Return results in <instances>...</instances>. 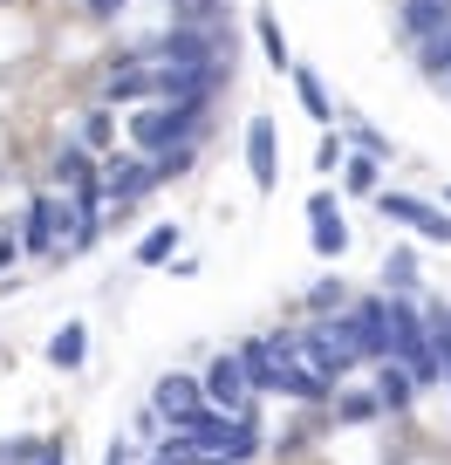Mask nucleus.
Segmentation results:
<instances>
[{
    "instance_id": "f257e3e1",
    "label": "nucleus",
    "mask_w": 451,
    "mask_h": 465,
    "mask_svg": "<svg viewBox=\"0 0 451 465\" xmlns=\"http://www.w3.org/2000/svg\"><path fill=\"white\" fill-rule=\"evenodd\" d=\"M390 356L424 383H437L445 370H437V342H431V315L417 308V294H390Z\"/></svg>"
},
{
    "instance_id": "f03ea898",
    "label": "nucleus",
    "mask_w": 451,
    "mask_h": 465,
    "mask_svg": "<svg viewBox=\"0 0 451 465\" xmlns=\"http://www.w3.org/2000/svg\"><path fill=\"white\" fill-rule=\"evenodd\" d=\"M199 131H205V103H144L131 116V144L144 158H158L172 144H199Z\"/></svg>"
},
{
    "instance_id": "7ed1b4c3",
    "label": "nucleus",
    "mask_w": 451,
    "mask_h": 465,
    "mask_svg": "<svg viewBox=\"0 0 451 465\" xmlns=\"http://www.w3.org/2000/svg\"><path fill=\"white\" fill-rule=\"evenodd\" d=\"M185 438H199L212 459H226V465H247V459H260V424L253 418H226V411H199V418H185L178 424Z\"/></svg>"
},
{
    "instance_id": "20e7f679",
    "label": "nucleus",
    "mask_w": 451,
    "mask_h": 465,
    "mask_svg": "<svg viewBox=\"0 0 451 465\" xmlns=\"http://www.w3.org/2000/svg\"><path fill=\"white\" fill-rule=\"evenodd\" d=\"M294 356H301V363H315L328 383L349 377V370L363 363V356H356V342H349V329H342V315H315L301 335H294Z\"/></svg>"
},
{
    "instance_id": "39448f33",
    "label": "nucleus",
    "mask_w": 451,
    "mask_h": 465,
    "mask_svg": "<svg viewBox=\"0 0 451 465\" xmlns=\"http://www.w3.org/2000/svg\"><path fill=\"white\" fill-rule=\"evenodd\" d=\"M342 329H349L363 363H383V356H390V302H377V294H369V302H349L342 308Z\"/></svg>"
},
{
    "instance_id": "423d86ee",
    "label": "nucleus",
    "mask_w": 451,
    "mask_h": 465,
    "mask_svg": "<svg viewBox=\"0 0 451 465\" xmlns=\"http://www.w3.org/2000/svg\"><path fill=\"white\" fill-rule=\"evenodd\" d=\"M199 383H205V404L226 411V418H247L253 411V383H247V370H240V349L233 356H212Z\"/></svg>"
},
{
    "instance_id": "0eeeda50",
    "label": "nucleus",
    "mask_w": 451,
    "mask_h": 465,
    "mask_svg": "<svg viewBox=\"0 0 451 465\" xmlns=\"http://www.w3.org/2000/svg\"><path fill=\"white\" fill-rule=\"evenodd\" d=\"M96 185H103V205H117V213H123V205H137L151 185H158V164H151V158H110L96 172Z\"/></svg>"
},
{
    "instance_id": "6e6552de",
    "label": "nucleus",
    "mask_w": 451,
    "mask_h": 465,
    "mask_svg": "<svg viewBox=\"0 0 451 465\" xmlns=\"http://www.w3.org/2000/svg\"><path fill=\"white\" fill-rule=\"evenodd\" d=\"M151 411H158V418L178 431L185 418H199V411H205V383H199V377H178V370H172V377H158V391H151Z\"/></svg>"
},
{
    "instance_id": "1a4fd4ad",
    "label": "nucleus",
    "mask_w": 451,
    "mask_h": 465,
    "mask_svg": "<svg viewBox=\"0 0 451 465\" xmlns=\"http://www.w3.org/2000/svg\"><path fill=\"white\" fill-rule=\"evenodd\" d=\"M377 205H383V219H404V226H417L424 240H445V247H451V213L410 199V192H377Z\"/></svg>"
},
{
    "instance_id": "9d476101",
    "label": "nucleus",
    "mask_w": 451,
    "mask_h": 465,
    "mask_svg": "<svg viewBox=\"0 0 451 465\" xmlns=\"http://www.w3.org/2000/svg\"><path fill=\"white\" fill-rule=\"evenodd\" d=\"M308 240H315V253H321V261H335V253L349 247V219L335 213V199H328V192H315V199H308Z\"/></svg>"
},
{
    "instance_id": "9b49d317",
    "label": "nucleus",
    "mask_w": 451,
    "mask_h": 465,
    "mask_svg": "<svg viewBox=\"0 0 451 465\" xmlns=\"http://www.w3.org/2000/svg\"><path fill=\"white\" fill-rule=\"evenodd\" d=\"M247 172H253V192H274V185H280V158H274V116H253V124H247Z\"/></svg>"
},
{
    "instance_id": "f8f14e48",
    "label": "nucleus",
    "mask_w": 451,
    "mask_h": 465,
    "mask_svg": "<svg viewBox=\"0 0 451 465\" xmlns=\"http://www.w3.org/2000/svg\"><path fill=\"white\" fill-rule=\"evenodd\" d=\"M274 391L301 397V404H321V397H328V377H321L315 363H301V356H280L274 349Z\"/></svg>"
},
{
    "instance_id": "ddd939ff",
    "label": "nucleus",
    "mask_w": 451,
    "mask_h": 465,
    "mask_svg": "<svg viewBox=\"0 0 451 465\" xmlns=\"http://www.w3.org/2000/svg\"><path fill=\"white\" fill-rule=\"evenodd\" d=\"M377 404L383 411H410V404H417V377H410L397 356H383V363H377Z\"/></svg>"
},
{
    "instance_id": "4468645a",
    "label": "nucleus",
    "mask_w": 451,
    "mask_h": 465,
    "mask_svg": "<svg viewBox=\"0 0 451 465\" xmlns=\"http://www.w3.org/2000/svg\"><path fill=\"white\" fill-rule=\"evenodd\" d=\"M103 96H110V103H137V96H151V69H144V55L117 62V69L103 75Z\"/></svg>"
},
{
    "instance_id": "2eb2a0df",
    "label": "nucleus",
    "mask_w": 451,
    "mask_h": 465,
    "mask_svg": "<svg viewBox=\"0 0 451 465\" xmlns=\"http://www.w3.org/2000/svg\"><path fill=\"white\" fill-rule=\"evenodd\" d=\"M437 28H451V0H404V35L431 42Z\"/></svg>"
},
{
    "instance_id": "dca6fc26",
    "label": "nucleus",
    "mask_w": 451,
    "mask_h": 465,
    "mask_svg": "<svg viewBox=\"0 0 451 465\" xmlns=\"http://www.w3.org/2000/svg\"><path fill=\"white\" fill-rule=\"evenodd\" d=\"M83 356H89V329L83 322H62V335L48 342V363L55 370H83Z\"/></svg>"
},
{
    "instance_id": "f3484780",
    "label": "nucleus",
    "mask_w": 451,
    "mask_h": 465,
    "mask_svg": "<svg viewBox=\"0 0 451 465\" xmlns=\"http://www.w3.org/2000/svg\"><path fill=\"white\" fill-rule=\"evenodd\" d=\"M55 178H62V192H83V185H96V164H89V151H83V144H62Z\"/></svg>"
},
{
    "instance_id": "a211bd4d",
    "label": "nucleus",
    "mask_w": 451,
    "mask_h": 465,
    "mask_svg": "<svg viewBox=\"0 0 451 465\" xmlns=\"http://www.w3.org/2000/svg\"><path fill=\"white\" fill-rule=\"evenodd\" d=\"M417 69L431 83H451V28H437L431 42H417Z\"/></svg>"
},
{
    "instance_id": "6ab92c4d",
    "label": "nucleus",
    "mask_w": 451,
    "mask_h": 465,
    "mask_svg": "<svg viewBox=\"0 0 451 465\" xmlns=\"http://www.w3.org/2000/svg\"><path fill=\"white\" fill-rule=\"evenodd\" d=\"M199 459H205V445H199V438H185V431H164L158 451H151V465H199Z\"/></svg>"
},
{
    "instance_id": "aec40b11",
    "label": "nucleus",
    "mask_w": 451,
    "mask_h": 465,
    "mask_svg": "<svg viewBox=\"0 0 451 465\" xmlns=\"http://www.w3.org/2000/svg\"><path fill=\"white\" fill-rule=\"evenodd\" d=\"M172 247H178V226H151L144 240H137V267H158V261H172Z\"/></svg>"
},
{
    "instance_id": "412c9836",
    "label": "nucleus",
    "mask_w": 451,
    "mask_h": 465,
    "mask_svg": "<svg viewBox=\"0 0 451 465\" xmlns=\"http://www.w3.org/2000/svg\"><path fill=\"white\" fill-rule=\"evenodd\" d=\"M294 89H301V103H308V116H315V124H335V116H328V89H321L315 69H294Z\"/></svg>"
},
{
    "instance_id": "4be33fe9",
    "label": "nucleus",
    "mask_w": 451,
    "mask_h": 465,
    "mask_svg": "<svg viewBox=\"0 0 451 465\" xmlns=\"http://www.w3.org/2000/svg\"><path fill=\"white\" fill-rule=\"evenodd\" d=\"M308 308H315V315H342V308H349V288H342V281H315V288H308Z\"/></svg>"
},
{
    "instance_id": "5701e85b",
    "label": "nucleus",
    "mask_w": 451,
    "mask_h": 465,
    "mask_svg": "<svg viewBox=\"0 0 451 465\" xmlns=\"http://www.w3.org/2000/svg\"><path fill=\"white\" fill-rule=\"evenodd\" d=\"M410 274H417V253H410V247L383 253V281H397V294H410Z\"/></svg>"
},
{
    "instance_id": "b1692460",
    "label": "nucleus",
    "mask_w": 451,
    "mask_h": 465,
    "mask_svg": "<svg viewBox=\"0 0 451 465\" xmlns=\"http://www.w3.org/2000/svg\"><path fill=\"white\" fill-rule=\"evenodd\" d=\"M377 391H349V397H342V424H369V418H377Z\"/></svg>"
},
{
    "instance_id": "393cba45",
    "label": "nucleus",
    "mask_w": 451,
    "mask_h": 465,
    "mask_svg": "<svg viewBox=\"0 0 451 465\" xmlns=\"http://www.w3.org/2000/svg\"><path fill=\"white\" fill-rule=\"evenodd\" d=\"M42 459V438H0V465H34Z\"/></svg>"
},
{
    "instance_id": "a878e982",
    "label": "nucleus",
    "mask_w": 451,
    "mask_h": 465,
    "mask_svg": "<svg viewBox=\"0 0 451 465\" xmlns=\"http://www.w3.org/2000/svg\"><path fill=\"white\" fill-rule=\"evenodd\" d=\"M342 172H349V192H377V158H342Z\"/></svg>"
},
{
    "instance_id": "bb28decb",
    "label": "nucleus",
    "mask_w": 451,
    "mask_h": 465,
    "mask_svg": "<svg viewBox=\"0 0 451 465\" xmlns=\"http://www.w3.org/2000/svg\"><path fill=\"white\" fill-rule=\"evenodd\" d=\"M110 131H117V124H110V116H83V151H103V144H110Z\"/></svg>"
},
{
    "instance_id": "cd10ccee",
    "label": "nucleus",
    "mask_w": 451,
    "mask_h": 465,
    "mask_svg": "<svg viewBox=\"0 0 451 465\" xmlns=\"http://www.w3.org/2000/svg\"><path fill=\"white\" fill-rule=\"evenodd\" d=\"M260 48L274 55V69H294V62H288V42H280V28H274L267 15H260Z\"/></svg>"
},
{
    "instance_id": "c85d7f7f",
    "label": "nucleus",
    "mask_w": 451,
    "mask_h": 465,
    "mask_svg": "<svg viewBox=\"0 0 451 465\" xmlns=\"http://www.w3.org/2000/svg\"><path fill=\"white\" fill-rule=\"evenodd\" d=\"M151 164H158V185H164L172 172H185V164H191V144H172V151H158Z\"/></svg>"
},
{
    "instance_id": "c756f323",
    "label": "nucleus",
    "mask_w": 451,
    "mask_h": 465,
    "mask_svg": "<svg viewBox=\"0 0 451 465\" xmlns=\"http://www.w3.org/2000/svg\"><path fill=\"white\" fill-rule=\"evenodd\" d=\"M356 151H363V158H390V137H383V131H356Z\"/></svg>"
},
{
    "instance_id": "7c9ffc66",
    "label": "nucleus",
    "mask_w": 451,
    "mask_h": 465,
    "mask_svg": "<svg viewBox=\"0 0 451 465\" xmlns=\"http://www.w3.org/2000/svg\"><path fill=\"white\" fill-rule=\"evenodd\" d=\"M335 164H342V144H335V137H321V144H315V172H335Z\"/></svg>"
},
{
    "instance_id": "2f4dec72",
    "label": "nucleus",
    "mask_w": 451,
    "mask_h": 465,
    "mask_svg": "<svg viewBox=\"0 0 451 465\" xmlns=\"http://www.w3.org/2000/svg\"><path fill=\"white\" fill-rule=\"evenodd\" d=\"M34 465H69V451H62V445H42V459H34Z\"/></svg>"
},
{
    "instance_id": "473e14b6",
    "label": "nucleus",
    "mask_w": 451,
    "mask_h": 465,
    "mask_svg": "<svg viewBox=\"0 0 451 465\" xmlns=\"http://www.w3.org/2000/svg\"><path fill=\"white\" fill-rule=\"evenodd\" d=\"M117 7H123V0H89V15H103V21L117 15Z\"/></svg>"
},
{
    "instance_id": "72a5a7b5",
    "label": "nucleus",
    "mask_w": 451,
    "mask_h": 465,
    "mask_svg": "<svg viewBox=\"0 0 451 465\" xmlns=\"http://www.w3.org/2000/svg\"><path fill=\"white\" fill-rule=\"evenodd\" d=\"M15 253H21L15 240H0V274H7V267H15Z\"/></svg>"
},
{
    "instance_id": "f704fd0d",
    "label": "nucleus",
    "mask_w": 451,
    "mask_h": 465,
    "mask_svg": "<svg viewBox=\"0 0 451 465\" xmlns=\"http://www.w3.org/2000/svg\"><path fill=\"white\" fill-rule=\"evenodd\" d=\"M103 465H131V445H110V459Z\"/></svg>"
}]
</instances>
